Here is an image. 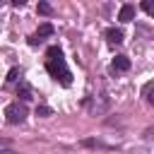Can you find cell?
Masks as SVG:
<instances>
[{
	"mask_svg": "<svg viewBox=\"0 0 154 154\" xmlns=\"http://www.w3.org/2000/svg\"><path fill=\"white\" fill-rule=\"evenodd\" d=\"M51 34H53V24H51V22H43V24L38 26V31L29 38V46H38L41 38H43V36H51Z\"/></svg>",
	"mask_w": 154,
	"mask_h": 154,
	"instance_id": "cell-3",
	"label": "cell"
},
{
	"mask_svg": "<svg viewBox=\"0 0 154 154\" xmlns=\"http://www.w3.org/2000/svg\"><path fill=\"white\" fill-rule=\"evenodd\" d=\"M142 10H144L149 17H154V2H152V0H144V2H142Z\"/></svg>",
	"mask_w": 154,
	"mask_h": 154,
	"instance_id": "cell-12",
	"label": "cell"
},
{
	"mask_svg": "<svg viewBox=\"0 0 154 154\" xmlns=\"http://www.w3.org/2000/svg\"><path fill=\"white\" fill-rule=\"evenodd\" d=\"M17 77H19V67H12V70L7 72V82H14Z\"/></svg>",
	"mask_w": 154,
	"mask_h": 154,
	"instance_id": "cell-13",
	"label": "cell"
},
{
	"mask_svg": "<svg viewBox=\"0 0 154 154\" xmlns=\"http://www.w3.org/2000/svg\"><path fill=\"white\" fill-rule=\"evenodd\" d=\"M38 14H43V17H51V14H53V7H51V2L41 0V2H38Z\"/></svg>",
	"mask_w": 154,
	"mask_h": 154,
	"instance_id": "cell-8",
	"label": "cell"
},
{
	"mask_svg": "<svg viewBox=\"0 0 154 154\" xmlns=\"http://www.w3.org/2000/svg\"><path fill=\"white\" fill-rule=\"evenodd\" d=\"M106 41H108V43H113V46L123 43V31H120V29H116V26H111V29L106 31Z\"/></svg>",
	"mask_w": 154,
	"mask_h": 154,
	"instance_id": "cell-5",
	"label": "cell"
},
{
	"mask_svg": "<svg viewBox=\"0 0 154 154\" xmlns=\"http://www.w3.org/2000/svg\"><path fill=\"white\" fill-rule=\"evenodd\" d=\"M17 96L22 99V103H24V101H29V99H31V91H29V84H24V82H22V84H19V89H17Z\"/></svg>",
	"mask_w": 154,
	"mask_h": 154,
	"instance_id": "cell-7",
	"label": "cell"
},
{
	"mask_svg": "<svg viewBox=\"0 0 154 154\" xmlns=\"http://www.w3.org/2000/svg\"><path fill=\"white\" fill-rule=\"evenodd\" d=\"M118 19H120V22H132V19H135V5L125 2V5L120 7V12H118Z\"/></svg>",
	"mask_w": 154,
	"mask_h": 154,
	"instance_id": "cell-4",
	"label": "cell"
},
{
	"mask_svg": "<svg viewBox=\"0 0 154 154\" xmlns=\"http://www.w3.org/2000/svg\"><path fill=\"white\" fill-rule=\"evenodd\" d=\"M5 154H14V152H5Z\"/></svg>",
	"mask_w": 154,
	"mask_h": 154,
	"instance_id": "cell-14",
	"label": "cell"
},
{
	"mask_svg": "<svg viewBox=\"0 0 154 154\" xmlns=\"http://www.w3.org/2000/svg\"><path fill=\"white\" fill-rule=\"evenodd\" d=\"M113 70H118V72L130 70V58H128V55H116V58H113Z\"/></svg>",
	"mask_w": 154,
	"mask_h": 154,
	"instance_id": "cell-6",
	"label": "cell"
},
{
	"mask_svg": "<svg viewBox=\"0 0 154 154\" xmlns=\"http://www.w3.org/2000/svg\"><path fill=\"white\" fill-rule=\"evenodd\" d=\"M144 94H147V101L154 106V82H149V84H144V89H142Z\"/></svg>",
	"mask_w": 154,
	"mask_h": 154,
	"instance_id": "cell-9",
	"label": "cell"
},
{
	"mask_svg": "<svg viewBox=\"0 0 154 154\" xmlns=\"http://www.w3.org/2000/svg\"><path fill=\"white\" fill-rule=\"evenodd\" d=\"M24 118H26V106H24L22 101H12V103L5 108V120H7L10 125L24 123Z\"/></svg>",
	"mask_w": 154,
	"mask_h": 154,
	"instance_id": "cell-2",
	"label": "cell"
},
{
	"mask_svg": "<svg viewBox=\"0 0 154 154\" xmlns=\"http://www.w3.org/2000/svg\"><path fill=\"white\" fill-rule=\"evenodd\" d=\"M46 70H48V75H51L55 82H60L63 87H70V84H72V72L67 70L63 55H58V58H48V60H46Z\"/></svg>",
	"mask_w": 154,
	"mask_h": 154,
	"instance_id": "cell-1",
	"label": "cell"
},
{
	"mask_svg": "<svg viewBox=\"0 0 154 154\" xmlns=\"http://www.w3.org/2000/svg\"><path fill=\"white\" fill-rule=\"evenodd\" d=\"M51 113H53V111H51L48 106H36V116H38V118H48Z\"/></svg>",
	"mask_w": 154,
	"mask_h": 154,
	"instance_id": "cell-10",
	"label": "cell"
},
{
	"mask_svg": "<svg viewBox=\"0 0 154 154\" xmlns=\"http://www.w3.org/2000/svg\"><path fill=\"white\" fill-rule=\"evenodd\" d=\"M46 55H48V58H58V55H63V51H60V46H51V48L46 51Z\"/></svg>",
	"mask_w": 154,
	"mask_h": 154,
	"instance_id": "cell-11",
	"label": "cell"
}]
</instances>
